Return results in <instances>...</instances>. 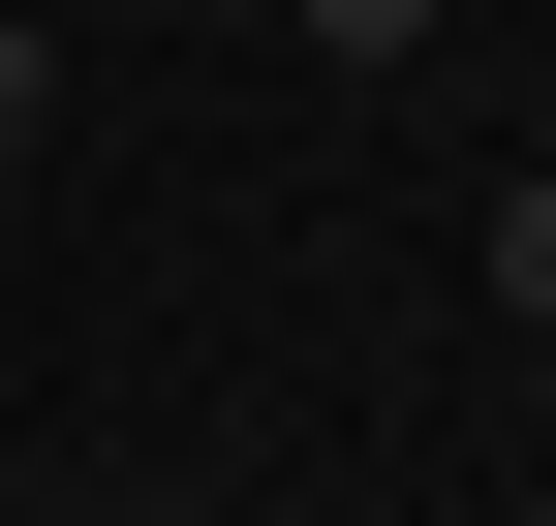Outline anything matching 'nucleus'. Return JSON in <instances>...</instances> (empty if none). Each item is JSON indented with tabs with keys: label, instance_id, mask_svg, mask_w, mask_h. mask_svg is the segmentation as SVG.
<instances>
[{
	"label": "nucleus",
	"instance_id": "7ed1b4c3",
	"mask_svg": "<svg viewBox=\"0 0 556 526\" xmlns=\"http://www.w3.org/2000/svg\"><path fill=\"white\" fill-rule=\"evenodd\" d=\"M464 32V0H309V62H433Z\"/></svg>",
	"mask_w": 556,
	"mask_h": 526
},
{
	"label": "nucleus",
	"instance_id": "f257e3e1",
	"mask_svg": "<svg viewBox=\"0 0 556 526\" xmlns=\"http://www.w3.org/2000/svg\"><path fill=\"white\" fill-rule=\"evenodd\" d=\"M31 155H62V32L0 0V186H31Z\"/></svg>",
	"mask_w": 556,
	"mask_h": 526
},
{
	"label": "nucleus",
	"instance_id": "f03ea898",
	"mask_svg": "<svg viewBox=\"0 0 556 526\" xmlns=\"http://www.w3.org/2000/svg\"><path fill=\"white\" fill-rule=\"evenodd\" d=\"M495 310H526V341H556V155L495 186Z\"/></svg>",
	"mask_w": 556,
	"mask_h": 526
}]
</instances>
